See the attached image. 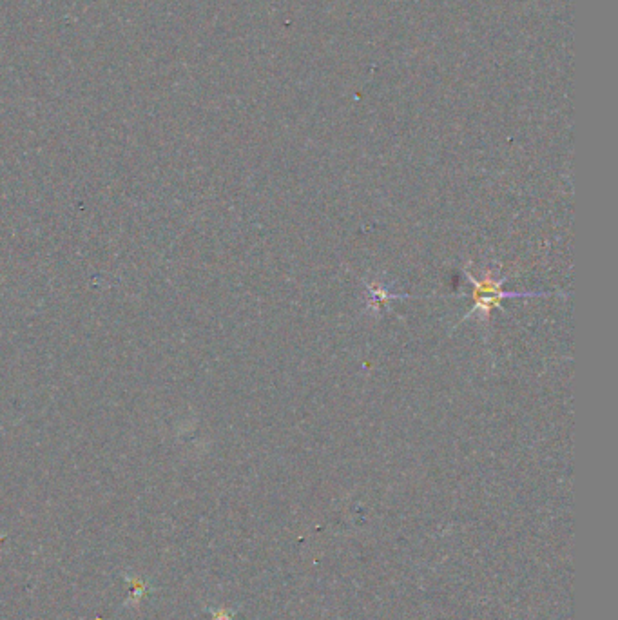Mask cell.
<instances>
[{
	"label": "cell",
	"mask_w": 618,
	"mask_h": 620,
	"mask_svg": "<svg viewBox=\"0 0 618 620\" xmlns=\"http://www.w3.org/2000/svg\"><path fill=\"white\" fill-rule=\"evenodd\" d=\"M468 281L474 285V309L470 316L481 314L483 320H490L493 309H499L506 298H519L522 294L517 292H506L503 289V280H493L490 272H484L483 278H475L470 272L466 271Z\"/></svg>",
	"instance_id": "1"
}]
</instances>
